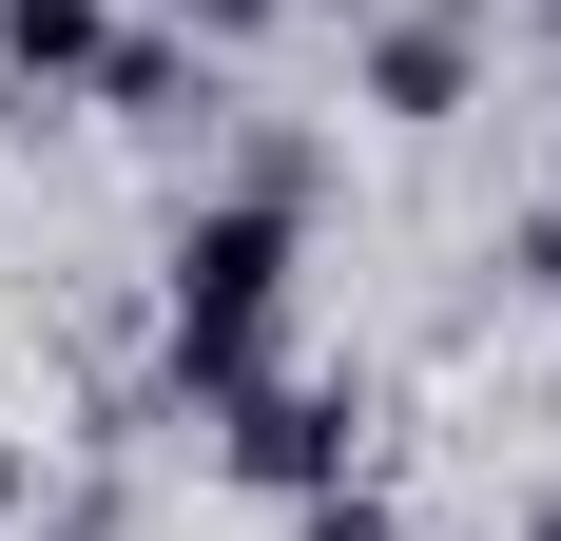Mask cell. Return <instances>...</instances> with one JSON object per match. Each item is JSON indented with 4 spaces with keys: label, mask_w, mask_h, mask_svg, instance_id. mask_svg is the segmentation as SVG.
Wrapping results in <instances>:
<instances>
[{
    "label": "cell",
    "mask_w": 561,
    "mask_h": 541,
    "mask_svg": "<svg viewBox=\"0 0 561 541\" xmlns=\"http://www.w3.org/2000/svg\"><path fill=\"white\" fill-rule=\"evenodd\" d=\"M174 20H194V39H252V20H290V0H174Z\"/></svg>",
    "instance_id": "obj_6"
},
{
    "label": "cell",
    "mask_w": 561,
    "mask_h": 541,
    "mask_svg": "<svg viewBox=\"0 0 561 541\" xmlns=\"http://www.w3.org/2000/svg\"><path fill=\"white\" fill-rule=\"evenodd\" d=\"M0 503H20V426H0Z\"/></svg>",
    "instance_id": "obj_8"
},
{
    "label": "cell",
    "mask_w": 561,
    "mask_h": 541,
    "mask_svg": "<svg viewBox=\"0 0 561 541\" xmlns=\"http://www.w3.org/2000/svg\"><path fill=\"white\" fill-rule=\"evenodd\" d=\"M0 58H20V97H39V78H98L116 20H98V0H0Z\"/></svg>",
    "instance_id": "obj_3"
},
{
    "label": "cell",
    "mask_w": 561,
    "mask_h": 541,
    "mask_svg": "<svg viewBox=\"0 0 561 541\" xmlns=\"http://www.w3.org/2000/svg\"><path fill=\"white\" fill-rule=\"evenodd\" d=\"M542 541H561V503H542Z\"/></svg>",
    "instance_id": "obj_9"
},
{
    "label": "cell",
    "mask_w": 561,
    "mask_h": 541,
    "mask_svg": "<svg viewBox=\"0 0 561 541\" xmlns=\"http://www.w3.org/2000/svg\"><path fill=\"white\" fill-rule=\"evenodd\" d=\"M290 541H407V522H388V503H310Z\"/></svg>",
    "instance_id": "obj_5"
},
{
    "label": "cell",
    "mask_w": 561,
    "mask_h": 541,
    "mask_svg": "<svg viewBox=\"0 0 561 541\" xmlns=\"http://www.w3.org/2000/svg\"><path fill=\"white\" fill-rule=\"evenodd\" d=\"M272 310H290V194H214V214L174 232V387H272Z\"/></svg>",
    "instance_id": "obj_1"
},
{
    "label": "cell",
    "mask_w": 561,
    "mask_h": 541,
    "mask_svg": "<svg viewBox=\"0 0 561 541\" xmlns=\"http://www.w3.org/2000/svg\"><path fill=\"white\" fill-rule=\"evenodd\" d=\"M523 290H542V310H561V214H523Z\"/></svg>",
    "instance_id": "obj_7"
},
{
    "label": "cell",
    "mask_w": 561,
    "mask_h": 541,
    "mask_svg": "<svg viewBox=\"0 0 561 541\" xmlns=\"http://www.w3.org/2000/svg\"><path fill=\"white\" fill-rule=\"evenodd\" d=\"M368 97H388V116H465V20H388Z\"/></svg>",
    "instance_id": "obj_4"
},
{
    "label": "cell",
    "mask_w": 561,
    "mask_h": 541,
    "mask_svg": "<svg viewBox=\"0 0 561 541\" xmlns=\"http://www.w3.org/2000/svg\"><path fill=\"white\" fill-rule=\"evenodd\" d=\"M232 484L348 503V387H232Z\"/></svg>",
    "instance_id": "obj_2"
}]
</instances>
